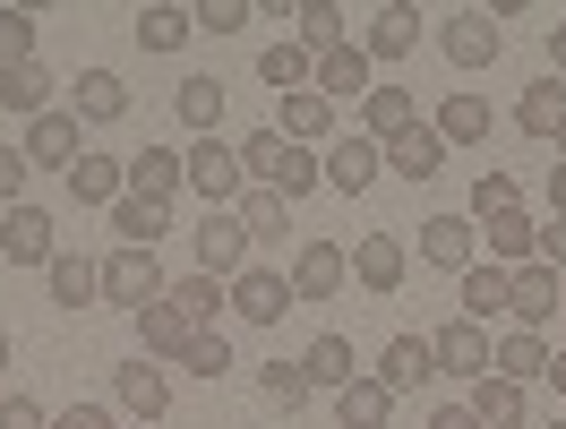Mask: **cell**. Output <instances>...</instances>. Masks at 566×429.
Returning a JSON list of instances; mask_svg holds the SVG:
<instances>
[{"instance_id":"obj_5","label":"cell","mask_w":566,"mask_h":429,"mask_svg":"<svg viewBox=\"0 0 566 429\" xmlns=\"http://www.w3.org/2000/svg\"><path fill=\"white\" fill-rule=\"evenodd\" d=\"M438 52H447L455 70H490L497 52H506V27H497L490 9H455V18L438 27Z\"/></svg>"},{"instance_id":"obj_11","label":"cell","mask_w":566,"mask_h":429,"mask_svg":"<svg viewBox=\"0 0 566 429\" xmlns=\"http://www.w3.org/2000/svg\"><path fill=\"white\" fill-rule=\"evenodd\" d=\"M429 360H438L447 378H490V326H472V318H447L438 335H429Z\"/></svg>"},{"instance_id":"obj_35","label":"cell","mask_w":566,"mask_h":429,"mask_svg":"<svg viewBox=\"0 0 566 429\" xmlns=\"http://www.w3.org/2000/svg\"><path fill=\"white\" fill-rule=\"evenodd\" d=\"M472 421L481 429H524V387H515V378H472Z\"/></svg>"},{"instance_id":"obj_14","label":"cell","mask_w":566,"mask_h":429,"mask_svg":"<svg viewBox=\"0 0 566 429\" xmlns=\"http://www.w3.org/2000/svg\"><path fill=\"white\" fill-rule=\"evenodd\" d=\"M70 198L77 207H120V198H129V155H95V146H86L70 164Z\"/></svg>"},{"instance_id":"obj_4","label":"cell","mask_w":566,"mask_h":429,"mask_svg":"<svg viewBox=\"0 0 566 429\" xmlns=\"http://www.w3.org/2000/svg\"><path fill=\"white\" fill-rule=\"evenodd\" d=\"M0 258H9V266H52V258H61V223H52L35 198L9 207L0 214Z\"/></svg>"},{"instance_id":"obj_49","label":"cell","mask_w":566,"mask_h":429,"mask_svg":"<svg viewBox=\"0 0 566 429\" xmlns=\"http://www.w3.org/2000/svg\"><path fill=\"white\" fill-rule=\"evenodd\" d=\"M532 258H541V266H558V275H566V214H549V223L532 232Z\"/></svg>"},{"instance_id":"obj_43","label":"cell","mask_w":566,"mask_h":429,"mask_svg":"<svg viewBox=\"0 0 566 429\" xmlns=\"http://www.w3.org/2000/svg\"><path fill=\"white\" fill-rule=\"evenodd\" d=\"M18 61H35V18L27 9H0V70H18Z\"/></svg>"},{"instance_id":"obj_17","label":"cell","mask_w":566,"mask_h":429,"mask_svg":"<svg viewBox=\"0 0 566 429\" xmlns=\"http://www.w3.org/2000/svg\"><path fill=\"white\" fill-rule=\"evenodd\" d=\"M180 189H189V164H180L172 146H146V155H129V198H155V207H172Z\"/></svg>"},{"instance_id":"obj_53","label":"cell","mask_w":566,"mask_h":429,"mask_svg":"<svg viewBox=\"0 0 566 429\" xmlns=\"http://www.w3.org/2000/svg\"><path fill=\"white\" fill-rule=\"evenodd\" d=\"M549 214H566V164H549Z\"/></svg>"},{"instance_id":"obj_34","label":"cell","mask_w":566,"mask_h":429,"mask_svg":"<svg viewBox=\"0 0 566 429\" xmlns=\"http://www.w3.org/2000/svg\"><path fill=\"white\" fill-rule=\"evenodd\" d=\"M335 421H344V429H387V421H395V395L378 387V378H369V369H360L353 387L335 395Z\"/></svg>"},{"instance_id":"obj_26","label":"cell","mask_w":566,"mask_h":429,"mask_svg":"<svg viewBox=\"0 0 566 429\" xmlns=\"http://www.w3.org/2000/svg\"><path fill=\"white\" fill-rule=\"evenodd\" d=\"M189 335H198V326L180 318L172 301H146V310H138V344H146V360H180V353H189Z\"/></svg>"},{"instance_id":"obj_56","label":"cell","mask_w":566,"mask_h":429,"mask_svg":"<svg viewBox=\"0 0 566 429\" xmlns=\"http://www.w3.org/2000/svg\"><path fill=\"white\" fill-rule=\"evenodd\" d=\"M558 155H566V121H558Z\"/></svg>"},{"instance_id":"obj_45","label":"cell","mask_w":566,"mask_h":429,"mask_svg":"<svg viewBox=\"0 0 566 429\" xmlns=\"http://www.w3.org/2000/svg\"><path fill=\"white\" fill-rule=\"evenodd\" d=\"M180 369H198V378H223V369H232V344H223V326H214V335H189Z\"/></svg>"},{"instance_id":"obj_24","label":"cell","mask_w":566,"mask_h":429,"mask_svg":"<svg viewBox=\"0 0 566 429\" xmlns=\"http://www.w3.org/2000/svg\"><path fill=\"white\" fill-rule=\"evenodd\" d=\"M0 112H18V121H43V112H52V70H43V61H18V70H0Z\"/></svg>"},{"instance_id":"obj_32","label":"cell","mask_w":566,"mask_h":429,"mask_svg":"<svg viewBox=\"0 0 566 429\" xmlns=\"http://www.w3.org/2000/svg\"><path fill=\"white\" fill-rule=\"evenodd\" d=\"M70 104H77V121H120V112H129V86H120V70H77Z\"/></svg>"},{"instance_id":"obj_47","label":"cell","mask_w":566,"mask_h":429,"mask_svg":"<svg viewBox=\"0 0 566 429\" xmlns=\"http://www.w3.org/2000/svg\"><path fill=\"white\" fill-rule=\"evenodd\" d=\"M249 18H258L249 0H207V9H198V27H207V35H241Z\"/></svg>"},{"instance_id":"obj_22","label":"cell","mask_w":566,"mask_h":429,"mask_svg":"<svg viewBox=\"0 0 566 429\" xmlns=\"http://www.w3.org/2000/svg\"><path fill=\"white\" fill-rule=\"evenodd\" d=\"M506 284H515V275H506V266H490V258H481V266H463V301H455V318H472V326L506 318Z\"/></svg>"},{"instance_id":"obj_46","label":"cell","mask_w":566,"mask_h":429,"mask_svg":"<svg viewBox=\"0 0 566 429\" xmlns=\"http://www.w3.org/2000/svg\"><path fill=\"white\" fill-rule=\"evenodd\" d=\"M27 172H35V164H27L18 146H0V214H9V207H27Z\"/></svg>"},{"instance_id":"obj_23","label":"cell","mask_w":566,"mask_h":429,"mask_svg":"<svg viewBox=\"0 0 566 429\" xmlns=\"http://www.w3.org/2000/svg\"><path fill=\"white\" fill-rule=\"evenodd\" d=\"M558 121H566V77H532L515 95V129L524 138H558Z\"/></svg>"},{"instance_id":"obj_55","label":"cell","mask_w":566,"mask_h":429,"mask_svg":"<svg viewBox=\"0 0 566 429\" xmlns=\"http://www.w3.org/2000/svg\"><path fill=\"white\" fill-rule=\"evenodd\" d=\"M0 378H9V326H0Z\"/></svg>"},{"instance_id":"obj_29","label":"cell","mask_w":566,"mask_h":429,"mask_svg":"<svg viewBox=\"0 0 566 429\" xmlns=\"http://www.w3.org/2000/svg\"><path fill=\"white\" fill-rule=\"evenodd\" d=\"M292 146H318V138H335V104H326L318 86H301V95H283V121H275Z\"/></svg>"},{"instance_id":"obj_2","label":"cell","mask_w":566,"mask_h":429,"mask_svg":"<svg viewBox=\"0 0 566 429\" xmlns=\"http://www.w3.org/2000/svg\"><path fill=\"white\" fill-rule=\"evenodd\" d=\"M164 292H172V284H164V258H155V250H129V241H120V250L104 258V301H112V310L138 318L146 301H164Z\"/></svg>"},{"instance_id":"obj_15","label":"cell","mask_w":566,"mask_h":429,"mask_svg":"<svg viewBox=\"0 0 566 429\" xmlns=\"http://www.w3.org/2000/svg\"><path fill=\"white\" fill-rule=\"evenodd\" d=\"M421 258L429 266H481V223H472V214H429L421 223Z\"/></svg>"},{"instance_id":"obj_50","label":"cell","mask_w":566,"mask_h":429,"mask_svg":"<svg viewBox=\"0 0 566 429\" xmlns=\"http://www.w3.org/2000/svg\"><path fill=\"white\" fill-rule=\"evenodd\" d=\"M52 429H112V404H70V412H52Z\"/></svg>"},{"instance_id":"obj_39","label":"cell","mask_w":566,"mask_h":429,"mask_svg":"<svg viewBox=\"0 0 566 429\" xmlns=\"http://www.w3.org/2000/svg\"><path fill=\"white\" fill-rule=\"evenodd\" d=\"M189 35H198V9H172V0L138 9V43H146V52H180Z\"/></svg>"},{"instance_id":"obj_20","label":"cell","mask_w":566,"mask_h":429,"mask_svg":"<svg viewBox=\"0 0 566 429\" xmlns=\"http://www.w3.org/2000/svg\"><path fill=\"white\" fill-rule=\"evenodd\" d=\"M18 155H27V164H61V172H70L77 155H86V146H77V112H43V121H27V146H18Z\"/></svg>"},{"instance_id":"obj_30","label":"cell","mask_w":566,"mask_h":429,"mask_svg":"<svg viewBox=\"0 0 566 429\" xmlns=\"http://www.w3.org/2000/svg\"><path fill=\"white\" fill-rule=\"evenodd\" d=\"M429 129H438L447 146H490V95H447Z\"/></svg>"},{"instance_id":"obj_12","label":"cell","mask_w":566,"mask_h":429,"mask_svg":"<svg viewBox=\"0 0 566 429\" xmlns=\"http://www.w3.org/2000/svg\"><path fill=\"white\" fill-rule=\"evenodd\" d=\"M318 164H326V189L360 198V189H378V172H387V146H369V138L353 129V138H335V146H326Z\"/></svg>"},{"instance_id":"obj_3","label":"cell","mask_w":566,"mask_h":429,"mask_svg":"<svg viewBox=\"0 0 566 429\" xmlns=\"http://www.w3.org/2000/svg\"><path fill=\"white\" fill-rule=\"evenodd\" d=\"M180 164H189V189H198L207 207H241V198H249V180H241V146L198 138L189 155H180Z\"/></svg>"},{"instance_id":"obj_48","label":"cell","mask_w":566,"mask_h":429,"mask_svg":"<svg viewBox=\"0 0 566 429\" xmlns=\"http://www.w3.org/2000/svg\"><path fill=\"white\" fill-rule=\"evenodd\" d=\"M0 429H52V412H43L35 395H18V387H9V395H0Z\"/></svg>"},{"instance_id":"obj_58","label":"cell","mask_w":566,"mask_h":429,"mask_svg":"<svg viewBox=\"0 0 566 429\" xmlns=\"http://www.w3.org/2000/svg\"><path fill=\"white\" fill-rule=\"evenodd\" d=\"M129 429H146V421H129Z\"/></svg>"},{"instance_id":"obj_28","label":"cell","mask_w":566,"mask_h":429,"mask_svg":"<svg viewBox=\"0 0 566 429\" xmlns=\"http://www.w3.org/2000/svg\"><path fill=\"white\" fill-rule=\"evenodd\" d=\"M43 275H52V301H61V310H95V301H104V266H95V258H70V250H61Z\"/></svg>"},{"instance_id":"obj_37","label":"cell","mask_w":566,"mask_h":429,"mask_svg":"<svg viewBox=\"0 0 566 429\" xmlns=\"http://www.w3.org/2000/svg\"><path fill=\"white\" fill-rule=\"evenodd\" d=\"M112 232H120L129 250H155V241L172 232V207H155V198H120V207H112Z\"/></svg>"},{"instance_id":"obj_25","label":"cell","mask_w":566,"mask_h":429,"mask_svg":"<svg viewBox=\"0 0 566 429\" xmlns=\"http://www.w3.org/2000/svg\"><path fill=\"white\" fill-rule=\"evenodd\" d=\"M164 301H172V310H180L189 326H198V335H214V318L232 310V284H214V275H180V284L164 292Z\"/></svg>"},{"instance_id":"obj_52","label":"cell","mask_w":566,"mask_h":429,"mask_svg":"<svg viewBox=\"0 0 566 429\" xmlns=\"http://www.w3.org/2000/svg\"><path fill=\"white\" fill-rule=\"evenodd\" d=\"M549 77H566V18L549 27Z\"/></svg>"},{"instance_id":"obj_57","label":"cell","mask_w":566,"mask_h":429,"mask_svg":"<svg viewBox=\"0 0 566 429\" xmlns=\"http://www.w3.org/2000/svg\"><path fill=\"white\" fill-rule=\"evenodd\" d=\"M541 429H566V421H541Z\"/></svg>"},{"instance_id":"obj_10","label":"cell","mask_w":566,"mask_h":429,"mask_svg":"<svg viewBox=\"0 0 566 429\" xmlns=\"http://www.w3.org/2000/svg\"><path fill=\"white\" fill-rule=\"evenodd\" d=\"M421 129V95L412 86H369V104H360V138L369 146H395Z\"/></svg>"},{"instance_id":"obj_51","label":"cell","mask_w":566,"mask_h":429,"mask_svg":"<svg viewBox=\"0 0 566 429\" xmlns=\"http://www.w3.org/2000/svg\"><path fill=\"white\" fill-rule=\"evenodd\" d=\"M429 429H481V421H472V404H438V412H429Z\"/></svg>"},{"instance_id":"obj_9","label":"cell","mask_w":566,"mask_h":429,"mask_svg":"<svg viewBox=\"0 0 566 429\" xmlns=\"http://www.w3.org/2000/svg\"><path fill=\"white\" fill-rule=\"evenodd\" d=\"M283 310H301V301H292V275H283V266H241V275H232V318L275 326Z\"/></svg>"},{"instance_id":"obj_16","label":"cell","mask_w":566,"mask_h":429,"mask_svg":"<svg viewBox=\"0 0 566 429\" xmlns=\"http://www.w3.org/2000/svg\"><path fill=\"white\" fill-rule=\"evenodd\" d=\"M387 395H421L429 378H438V360H429V335H395L387 353H378V369H369Z\"/></svg>"},{"instance_id":"obj_21","label":"cell","mask_w":566,"mask_h":429,"mask_svg":"<svg viewBox=\"0 0 566 429\" xmlns=\"http://www.w3.org/2000/svg\"><path fill=\"white\" fill-rule=\"evenodd\" d=\"M412 43H421V9H403V0H395V9H378V18H369L360 52H369V70H378V61H403Z\"/></svg>"},{"instance_id":"obj_7","label":"cell","mask_w":566,"mask_h":429,"mask_svg":"<svg viewBox=\"0 0 566 429\" xmlns=\"http://www.w3.org/2000/svg\"><path fill=\"white\" fill-rule=\"evenodd\" d=\"M112 404H120V412H129V421H164V412H172V378H164V369H155V360H120V369H112Z\"/></svg>"},{"instance_id":"obj_13","label":"cell","mask_w":566,"mask_h":429,"mask_svg":"<svg viewBox=\"0 0 566 429\" xmlns=\"http://www.w3.org/2000/svg\"><path fill=\"white\" fill-rule=\"evenodd\" d=\"M403 275H412V250H403L395 232H360L353 241V284L360 292H395Z\"/></svg>"},{"instance_id":"obj_41","label":"cell","mask_w":566,"mask_h":429,"mask_svg":"<svg viewBox=\"0 0 566 429\" xmlns=\"http://www.w3.org/2000/svg\"><path fill=\"white\" fill-rule=\"evenodd\" d=\"M258 395H266V404H283V412H301V404H310V369H301V360H266V369H258Z\"/></svg>"},{"instance_id":"obj_1","label":"cell","mask_w":566,"mask_h":429,"mask_svg":"<svg viewBox=\"0 0 566 429\" xmlns=\"http://www.w3.org/2000/svg\"><path fill=\"white\" fill-rule=\"evenodd\" d=\"M189 250H198V275L232 284V275L249 266V223L232 207H207V214H198V232H189Z\"/></svg>"},{"instance_id":"obj_54","label":"cell","mask_w":566,"mask_h":429,"mask_svg":"<svg viewBox=\"0 0 566 429\" xmlns=\"http://www.w3.org/2000/svg\"><path fill=\"white\" fill-rule=\"evenodd\" d=\"M549 387L566 395V344H558V353H549Z\"/></svg>"},{"instance_id":"obj_27","label":"cell","mask_w":566,"mask_h":429,"mask_svg":"<svg viewBox=\"0 0 566 429\" xmlns=\"http://www.w3.org/2000/svg\"><path fill=\"white\" fill-rule=\"evenodd\" d=\"M387 172H395V180H412V189H421V180H438V172H447V138H438V129L395 138V146H387Z\"/></svg>"},{"instance_id":"obj_19","label":"cell","mask_w":566,"mask_h":429,"mask_svg":"<svg viewBox=\"0 0 566 429\" xmlns=\"http://www.w3.org/2000/svg\"><path fill=\"white\" fill-rule=\"evenodd\" d=\"M318 95L326 104H369V52H360V43L318 52Z\"/></svg>"},{"instance_id":"obj_18","label":"cell","mask_w":566,"mask_h":429,"mask_svg":"<svg viewBox=\"0 0 566 429\" xmlns=\"http://www.w3.org/2000/svg\"><path fill=\"white\" fill-rule=\"evenodd\" d=\"M490 378H515V387L549 378V335H524V326H506V335L490 344Z\"/></svg>"},{"instance_id":"obj_31","label":"cell","mask_w":566,"mask_h":429,"mask_svg":"<svg viewBox=\"0 0 566 429\" xmlns=\"http://www.w3.org/2000/svg\"><path fill=\"white\" fill-rule=\"evenodd\" d=\"M301 369H310V387H353L360 378V353H353V335H318V344H310V353H301Z\"/></svg>"},{"instance_id":"obj_40","label":"cell","mask_w":566,"mask_h":429,"mask_svg":"<svg viewBox=\"0 0 566 429\" xmlns=\"http://www.w3.org/2000/svg\"><path fill=\"white\" fill-rule=\"evenodd\" d=\"M172 112L189 121V129H198V138H214V121H223V77H180Z\"/></svg>"},{"instance_id":"obj_33","label":"cell","mask_w":566,"mask_h":429,"mask_svg":"<svg viewBox=\"0 0 566 429\" xmlns=\"http://www.w3.org/2000/svg\"><path fill=\"white\" fill-rule=\"evenodd\" d=\"M481 223H490V266H506V275H515V266H532V232H541V223H532L524 207L481 214Z\"/></svg>"},{"instance_id":"obj_6","label":"cell","mask_w":566,"mask_h":429,"mask_svg":"<svg viewBox=\"0 0 566 429\" xmlns=\"http://www.w3.org/2000/svg\"><path fill=\"white\" fill-rule=\"evenodd\" d=\"M558 310H566L558 266H541V258H532V266H515V284H506V318L524 326V335H541V326L558 318Z\"/></svg>"},{"instance_id":"obj_44","label":"cell","mask_w":566,"mask_h":429,"mask_svg":"<svg viewBox=\"0 0 566 429\" xmlns=\"http://www.w3.org/2000/svg\"><path fill=\"white\" fill-rule=\"evenodd\" d=\"M506 207H524L515 172H481V180H472V223H481V214H506Z\"/></svg>"},{"instance_id":"obj_36","label":"cell","mask_w":566,"mask_h":429,"mask_svg":"<svg viewBox=\"0 0 566 429\" xmlns=\"http://www.w3.org/2000/svg\"><path fill=\"white\" fill-rule=\"evenodd\" d=\"M292 27H301V52H335V43H353L344 35V27H353V18H344V9H335V0H301V9H292Z\"/></svg>"},{"instance_id":"obj_8","label":"cell","mask_w":566,"mask_h":429,"mask_svg":"<svg viewBox=\"0 0 566 429\" xmlns=\"http://www.w3.org/2000/svg\"><path fill=\"white\" fill-rule=\"evenodd\" d=\"M283 275H292V301H335V292L353 284V258L335 250V241H301Z\"/></svg>"},{"instance_id":"obj_42","label":"cell","mask_w":566,"mask_h":429,"mask_svg":"<svg viewBox=\"0 0 566 429\" xmlns=\"http://www.w3.org/2000/svg\"><path fill=\"white\" fill-rule=\"evenodd\" d=\"M232 214L249 223V250H258V241H283V214H292V207H283L275 189H249V198H241Z\"/></svg>"},{"instance_id":"obj_38","label":"cell","mask_w":566,"mask_h":429,"mask_svg":"<svg viewBox=\"0 0 566 429\" xmlns=\"http://www.w3.org/2000/svg\"><path fill=\"white\" fill-rule=\"evenodd\" d=\"M258 77H266V86H275V95H301V86H318V52H301V43L283 35L275 52H266V61H258Z\"/></svg>"}]
</instances>
